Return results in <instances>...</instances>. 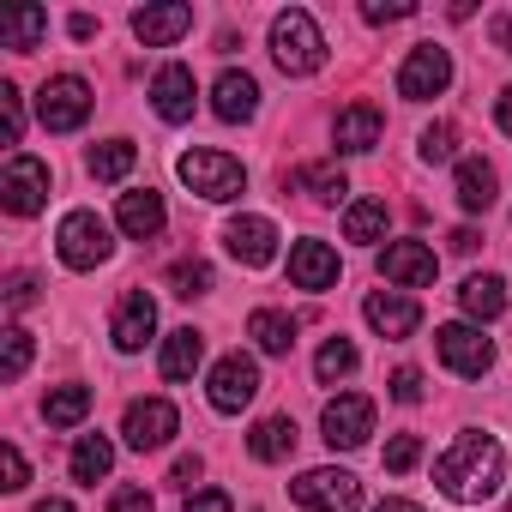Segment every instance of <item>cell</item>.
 <instances>
[{
  "label": "cell",
  "instance_id": "cell-36",
  "mask_svg": "<svg viewBox=\"0 0 512 512\" xmlns=\"http://www.w3.org/2000/svg\"><path fill=\"white\" fill-rule=\"evenodd\" d=\"M169 290H175L181 302L205 296V290H211V266H205V260H175V266H169Z\"/></svg>",
  "mask_w": 512,
  "mask_h": 512
},
{
  "label": "cell",
  "instance_id": "cell-37",
  "mask_svg": "<svg viewBox=\"0 0 512 512\" xmlns=\"http://www.w3.org/2000/svg\"><path fill=\"white\" fill-rule=\"evenodd\" d=\"M458 151V133L446 127V121H434V127H422V163H446Z\"/></svg>",
  "mask_w": 512,
  "mask_h": 512
},
{
  "label": "cell",
  "instance_id": "cell-3",
  "mask_svg": "<svg viewBox=\"0 0 512 512\" xmlns=\"http://www.w3.org/2000/svg\"><path fill=\"white\" fill-rule=\"evenodd\" d=\"M272 61H278L290 79H308V73H320V67H326V37H320L314 13L290 7V13H278V19H272Z\"/></svg>",
  "mask_w": 512,
  "mask_h": 512
},
{
  "label": "cell",
  "instance_id": "cell-21",
  "mask_svg": "<svg viewBox=\"0 0 512 512\" xmlns=\"http://www.w3.org/2000/svg\"><path fill=\"white\" fill-rule=\"evenodd\" d=\"M380 133H386V115L374 109V103H350V109H338V121H332V145L338 151H374L380 145Z\"/></svg>",
  "mask_w": 512,
  "mask_h": 512
},
{
  "label": "cell",
  "instance_id": "cell-18",
  "mask_svg": "<svg viewBox=\"0 0 512 512\" xmlns=\"http://www.w3.org/2000/svg\"><path fill=\"white\" fill-rule=\"evenodd\" d=\"M362 320H368L380 338H410V332L422 326V308H416V296H404V290H374V296L362 302Z\"/></svg>",
  "mask_w": 512,
  "mask_h": 512
},
{
  "label": "cell",
  "instance_id": "cell-20",
  "mask_svg": "<svg viewBox=\"0 0 512 512\" xmlns=\"http://www.w3.org/2000/svg\"><path fill=\"white\" fill-rule=\"evenodd\" d=\"M193 31V7H181V0H169V7H139L133 13V37L145 49H169Z\"/></svg>",
  "mask_w": 512,
  "mask_h": 512
},
{
  "label": "cell",
  "instance_id": "cell-52",
  "mask_svg": "<svg viewBox=\"0 0 512 512\" xmlns=\"http://www.w3.org/2000/svg\"><path fill=\"white\" fill-rule=\"evenodd\" d=\"M37 512H73L67 500H37Z\"/></svg>",
  "mask_w": 512,
  "mask_h": 512
},
{
  "label": "cell",
  "instance_id": "cell-30",
  "mask_svg": "<svg viewBox=\"0 0 512 512\" xmlns=\"http://www.w3.org/2000/svg\"><path fill=\"white\" fill-rule=\"evenodd\" d=\"M109 464H115V446H109V434H79V446H73V482H85V488H97L103 476H109Z\"/></svg>",
  "mask_w": 512,
  "mask_h": 512
},
{
  "label": "cell",
  "instance_id": "cell-4",
  "mask_svg": "<svg viewBox=\"0 0 512 512\" xmlns=\"http://www.w3.org/2000/svg\"><path fill=\"white\" fill-rule=\"evenodd\" d=\"M55 253H61L67 272H97L115 253V235H109V223L97 211H67L61 229H55Z\"/></svg>",
  "mask_w": 512,
  "mask_h": 512
},
{
  "label": "cell",
  "instance_id": "cell-1",
  "mask_svg": "<svg viewBox=\"0 0 512 512\" xmlns=\"http://www.w3.org/2000/svg\"><path fill=\"white\" fill-rule=\"evenodd\" d=\"M434 482H440V494L458 500V506L494 500L500 482H506V452H500V440H494V434H476V428L452 434V446L434 458Z\"/></svg>",
  "mask_w": 512,
  "mask_h": 512
},
{
  "label": "cell",
  "instance_id": "cell-12",
  "mask_svg": "<svg viewBox=\"0 0 512 512\" xmlns=\"http://www.w3.org/2000/svg\"><path fill=\"white\" fill-rule=\"evenodd\" d=\"M205 392H211V410H217V416H241L253 398H260V368H253V356L235 350V356H223V362L211 368V386H205Z\"/></svg>",
  "mask_w": 512,
  "mask_h": 512
},
{
  "label": "cell",
  "instance_id": "cell-11",
  "mask_svg": "<svg viewBox=\"0 0 512 512\" xmlns=\"http://www.w3.org/2000/svg\"><path fill=\"white\" fill-rule=\"evenodd\" d=\"M290 494L308 512H356L362 506V482L350 470H308V476L290 482Z\"/></svg>",
  "mask_w": 512,
  "mask_h": 512
},
{
  "label": "cell",
  "instance_id": "cell-38",
  "mask_svg": "<svg viewBox=\"0 0 512 512\" xmlns=\"http://www.w3.org/2000/svg\"><path fill=\"white\" fill-rule=\"evenodd\" d=\"M0 115H7V145H19V139H25V97H19L13 79L0 85Z\"/></svg>",
  "mask_w": 512,
  "mask_h": 512
},
{
  "label": "cell",
  "instance_id": "cell-26",
  "mask_svg": "<svg viewBox=\"0 0 512 512\" xmlns=\"http://www.w3.org/2000/svg\"><path fill=\"white\" fill-rule=\"evenodd\" d=\"M247 452L260 458V464H284V458L296 452V422H290V416H266V422H253Z\"/></svg>",
  "mask_w": 512,
  "mask_h": 512
},
{
  "label": "cell",
  "instance_id": "cell-10",
  "mask_svg": "<svg viewBox=\"0 0 512 512\" xmlns=\"http://www.w3.org/2000/svg\"><path fill=\"white\" fill-rule=\"evenodd\" d=\"M175 428H181V410H175L169 398H133L127 416H121V440H127L133 452H157V446H169Z\"/></svg>",
  "mask_w": 512,
  "mask_h": 512
},
{
  "label": "cell",
  "instance_id": "cell-43",
  "mask_svg": "<svg viewBox=\"0 0 512 512\" xmlns=\"http://www.w3.org/2000/svg\"><path fill=\"white\" fill-rule=\"evenodd\" d=\"M109 512H157V500L145 488H115L109 494Z\"/></svg>",
  "mask_w": 512,
  "mask_h": 512
},
{
  "label": "cell",
  "instance_id": "cell-14",
  "mask_svg": "<svg viewBox=\"0 0 512 512\" xmlns=\"http://www.w3.org/2000/svg\"><path fill=\"white\" fill-rule=\"evenodd\" d=\"M380 278L398 284V290H428L440 278V260H434V247L428 241H392L380 253Z\"/></svg>",
  "mask_w": 512,
  "mask_h": 512
},
{
  "label": "cell",
  "instance_id": "cell-23",
  "mask_svg": "<svg viewBox=\"0 0 512 512\" xmlns=\"http://www.w3.org/2000/svg\"><path fill=\"white\" fill-rule=\"evenodd\" d=\"M458 308H464L470 320H500V314H506V278L470 272V278L458 284Z\"/></svg>",
  "mask_w": 512,
  "mask_h": 512
},
{
  "label": "cell",
  "instance_id": "cell-17",
  "mask_svg": "<svg viewBox=\"0 0 512 512\" xmlns=\"http://www.w3.org/2000/svg\"><path fill=\"white\" fill-rule=\"evenodd\" d=\"M193 97H199V85H193V67H181V61L157 67V79H151V109H157L169 127L193 121Z\"/></svg>",
  "mask_w": 512,
  "mask_h": 512
},
{
  "label": "cell",
  "instance_id": "cell-42",
  "mask_svg": "<svg viewBox=\"0 0 512 512\" xmlns=\"http://www.w3.org/2000/svg\"><path fill=\"white\" fill-rule=\"evenodd\" d=\"M410 13H416L410 0H368V7H362L368 25H398V19H410Z\"/></svg>",
  "mask_w": 512,
  "mask_h": 512
},
{
  "label": "cell",
  "instance_id": "cell-44",
  "mask_svg": "<svg viewBox=\"0 0 512 512\" xmlns=\"http://www.w3.org/2000/svg\"><path fill=\"white\" fill-rule=\"evenodd\" d=\"M181 512H235V500H229L223 488H199V494H187Z\"/></svg>",
  "mask_w": 512,
  "mask_h": 512
},
{
  "label": "cell",
  "instance_id": "cell-2",
  "mask_svg": "<svg viewBox=\"0 0 512 512\" xmlns=\"http://www.w3.org/2000/svg\"><path fill=\"white\" fill-rule=\"evenodd\" d=\"M175 175H181L199 199H211V205H229V199H241V193H247V169H241V157L211 151V145L181 151V157H175Z\"/></svg>",
  "mask_w": 512,
  "mask_h": 512
},
{
  "label": "cell",
  "instance_id": "cell-49",
  "mask_svg": "<svg viewBox=\"0 0 512 512\" xmlns=\"http://www.w3.org/2000/svg\"><path fill=\"white\" fill-rule=\"evenodd\" d=\"M476 247H482L476 229H452V253H476Z\"/></svg>",
  "mask_w": 512,
  "mask_h": 512
},
{
  "label": "cell",
  "instance_id": "cell-34",
  "mask_svg": "<svg viewBox=\"0 0 512 512\" xmlns=\"http://www.w3.org/2000/svg\"><path fill=\"white\" fill-rule=\"evenodd\" d=\"M356 368H362V356H356V344H350V338H326V344H320V356H314L320 386H338V380H350Z\"/></svg>",
  "mask_w": 512,
  "mask_h": 512
},
{
  "label": "cell",
  "instance_id": "cell-28",
  "mask_svg": "<svg viewBox=\"0 0 512 512\" xmlns=\"http://www.w3.org/2000/svg\"><path fill=\"white\" fill-rule=\"evenodd\" d=\"M43 31H49V13L43 7H7V13H0V43L19 49V55H31L43 43Z\"/></svg>",
  "mask_w": 512,
  "mask_h": 512
},
{
  "label": "cell",
  "instance_id": "cell-51",
  "mask_svg": "<svg viewBox=\"0 0 512 512\" xmlns=\"http://www.w3.org/2000/svg\"><path fill=\"white\" fill-rule=\"evenodd\" d=\"M374 512H422V506H416V500H380Z\"/></svg>",
  "mask_w": 512,
  "mask_h": 512
},
{
  "label": "cell",
  "instance_id": "cell-13",
  "mask_svg": "<svg viewBox=\"0 0 512 512\" xmlns=\"http://www.w3.org/2000/svg\"><path fill=\"white\" fill-rule=\"evenodd\" d=\"M223 247H229V260H241L247 272H260V266L278 260V223L272 217H229Z\"/></svg>",
  "mask_w": 512,
  "mask_h": 512
},
{
  "label": "cell",
  "instance_id": "cell-29",
  "mask_svg": "<svg viewBox=\"0 0 512 512\" xmlns=\"http://www.w3.org/2000/svg\"><path fill=\"white\" fill-rule=\"evenodd\" d=\"M133 163H139V145H133V139H103V145H91V157H85L91 181H127Z\"/></svg>",
  "mask_w": 512,
  "mask_h": 512
},
{
  "label": "cell",
  "instance_id": "cell-24",
  "mask_svg": "<svg viewBox=\"0 0 512 512\" xmlns=\"http://www.w3.org/2000/svg\"><path fill=\"white\" fill-rule=\"evenodd\" d=\"M199 362H205V332L181 326V332H169V338H163V356H157L163 380H193V374H199Z\"/></svg>",
  "mask_w": 512,
  "mask_h": 512
},
{
  "label": "cell",
  "instance_id": "cell-6",
  "mask_svg": "<svg viewBox=\"0 0 512 512\" xmlns=\"http://www.w3.org/2000/svg\"><path fill=\"white\" fill-rule=\"evenodd\" d=\"M91 109H97V97H91V85H85L79 73L49 79V85H43V97H37V121H43L49 133H73V127H85V121H91Z\"/></svg>",
  "mask_w": 512,
  "mask_h": 512
},
{
  "label": "cell",
  "instance_id": "cell-35",
  "mask_svg": "<svg viewBox=\"0 0 512 512\" xmlns=\"http://www.w3.org/2000/svg\"><path fill=\"white\" fill-rule=\"evenodd\" d=\"M25 368H31V332L7 326L0 332V380H25Z\"/></svg>",
  "mask_w": 512,
  "mask_h": 512
},
{
  "label": "cell",
  "instance_id": "cell-27",
  "mask_svg": "<svg viewBox=\"0 0 512 512\" xmlns=\"http://www.w3.org/2000/svg\"><path fill=\"white\" fill-rule=\"evenodd\" d=\"M494 199H500V181H494V169H488L482 157H464V163H458V205L476 217V211H488Z\"/></svg>",
  "mask_w": 512,
  "mask_h": 512
},
{
  "label": "cell",
  "instance_id": "cell-19",
  "mask_svg": "<svg viewBox=\"0 0 512 512\" xmlns=\"http://www.w3.org/2000/svg\"><path fill=\"white\" fill-rule=\"evenodd\" d=\"M211 115L217 121H229V127H241V121H253L260 115V85H253V73H217V85H211Z\"/></svg>",
  "mask_w": 512,
  "mask_h": 512
},
{
  "label": "cell",
  "instance_id": "cell-16",
  "mask_svg": "<svg viewBox=\"0 0 512 512\" xmlns=\"http://www.w3.org/2000/svg\"><path fill=\"white\" fill-rule=\"evenodd\" d=\"M290 284L296 290H308V296H326L332 284H338V247L332 241H296L290 247Z\"/></svg>",
  "mask_w": 512,
  "mask_h": 512
},
{
  "label": "cell",
  "instance_id": "cell-22",
  "mask_svg": "<svg viewBox=\"0 0 512 512\" xmlns=\"http://www.w3.org/2000/svg\"><path fill=\"white\" fill-rule=\"evenodd\" d=\"M115 223H121V235H133V241H151L163 223H169V211H163V193H121V205H115Z\"/></svg>",
  "mask_w": 512,
  "mask_h": 512
},
{
  "label": "cell",
  "instance_id": "cell-25",
  "mask_svg": "<svg viewBox=\"0 0 512 512\" xmlns=\"http://www.w3.org/2000/svg\"><path fill=\"white\" fill-rule=\"evenodd\" d=\"M247 338L260 344L266 356H290V350H296V320L278 314V308H253V314H247Z\"/></svg>",
  "mask_w": 512,
  "mask_h": 512
},
{
  "label": "cell",
  "instance_id": "cell-53",
  "mask_svg": "<svg viewBox=\"0 0 512 512\" xmlns=\"http://www.w3.org/2000/svg\"><path fill=\"white\" fill-rule=\"evenodd\" d=\"M506 512H512V506H506Z\"/></svg>",
  "mask_w": 512,
  "mask_h": 512
},
{
  "label": "cell",
  "instance_id": "cell-33",
  "mask_svg": "<svg viewBox=\"0 0 512 512\" xmlns=\"http://www.w3.org/2000/svg\"><path fill=\"white\" fill-rule=\"evenodd\" d=\"M380 235H386V199H356V205L344 211V241L374 247Z\"/></svg>",
  "mask_w": 512,
  "mask_h": 512
},
{
  "label": "cell",
  "instance_id": "cell-32",
  "mask_svg": "<svg viewBox=\"0 0 512 512\" xmlns=\"http://www.w3.org/2000/svg\"><path fill=\"white\" fill-rule=\"evenodd\" d=\"M284 187H302V193H314V199H326V205H338V199L350 193V181H344L338 163H308V169L284 175Z\"/></svg>",
  "mask_w": 512,
  "mask_h": 512
},
{
  "label": "cell",
  "instance_id": "cell-9",
  "mask_svg": "<svg viewBox=\"0 0 512 512\" xmlns=\"http://www.w3.org/2000/svg\"><path fill=\"white\" fill-rule=\"evenodd\" d=\"M452 85V55L440 49V43H416L410 55H404V67H398V97L404 103H428V97H440Z\"/></svg>",
  "mask_w": 512,
  "mask_h": 512
},
{
  "label": "cell",
  "instance_id": "cell-7",
  "mask_svg": "<svg viewBox=\"0 0 512 512\" xmlns=\"http://www.w3.org/2000/svg\"><path fill=\"white\" fill-rule=\"evenodd\" d=\"M434 350H440V362H446L458 380H482V374L494 368V338H482V326H464V320L440 326V332H434Z\"/></svg>",
  "mask_w": 512,
  "mask_h": 512
},
{
  "label": "cell",
  "instance_id": "cell-45",
  "mask_svg": "<svg viewBox=\"0 0 512 512\" xmlns=\"http://www.w3.org/2000/svg\"><path fill=\"white\" fill-rule=\"evenodd\" d=\"M392 398H398V404H422V374H416V368H398V374H392Z\"/></svg>",
  "mask_w": 512,
  "mask_h": 512
},
{
  "label": "cell",
  "instance_id": "cell-5",
  "mask_svg": "<svg viewBox=\"0 0 512 512\" xmlns=\"http://www.w3.org/2000/svg\"><path fill=\"white\" fill-rule=\"evenodd\" d=\"M0 205L13 217H37L49 205V163L31 157V151H13L7 169H0Z\"/></svg>",
  "mask_w": 512,
  "mask_h": 512
},
{
  "label": "cell",
  "instance_id": "cell-15",
  "mask_svg": "<svg viewBox=\"0 0 512 512\" xmlns=\"http://www.w3.org/2000/svg\"><path fill=\"white\" fill-rule=\"evenodd\" d=\"M151 332H157V302H151L145 290H127V296L115 302V320H109L115 350H121V356H139V350L151 344Z\"/></svg>",
  "mask_w": 512,
  "mask_h": 512
},
{
  "label": "cell",
  "instance_id": "cell-41",
  "mask_svg": "<svg viewBox=\"0 0 512 512\" xmlns=\"http://www.w3.org/2000/svg\"><path fill=\"white\" fill-rule=\"evenodd\" d=\"M0 302H7L13 314H25V308L37 302V278H31V272H13L7 284H0Z\"/></svg>",
  "mask_w": 512,
  "mask_h": 512
},
{
  "label": "cell",
  "instance_id": "cell-40",
  "mask_svg": "<svg viewBox=\"0 0 512 512\" xmlns=\"http://www.w3.org/2000/svg\"><path fill=\"white\" fill-rule=\"evenodd\" d=\"M416 464H422V440H416V434H398V440L386 446V470L404 476V470H416Z\"/></svg>",
  "mask_w": 512,
  "mask_h": 512
},
{
  "label": "cell",
  "instance_id": "cell-47",
  "mask_svg": "<svg viewBox=\"0 0 512 512\" xmlns=\"http://www.w3.org/2000/svg\"><path fill=\"white\" fill-rule=\"evenodd\" d=\"M488 37H494V49H506V55H512V13H500V19L488 25Z\"/></svg>",
  "mask_w": 512,
  "mask_h": 512
},
{
  "label": "cell",
  "instance_id": "cell-48",
  "mask_svg": "<svg viewBox=\"0 0 512 512\" xmlns=\"http://www.w3.org/2000/svg\"><path fill=\"white\" fill-rule=\"evenodd\" d=\"M67 31H73L79 43H91V37H97V19H91V13H73V19H67Z\"/></svg>",
  "mask_w": 512,
  "mask_h": 512
},
{
  "label": "cell",
  "instance_id": "cell-31",
  "mask_svg": "<svg viewBox=\"0 0 512 512\" xmlns=\"http://www.w3.org/2000/svg\"><path fill=\"white\" fill-rule=\"evenodd\" d=\"M91 404H97L91 386H55V392L43 398V422H49V428H79V422L91 416Z\"/></svg>",
  "mask_w": 512,
  "mask_h": 512
},
{
  "label": "cell",
  "instance_id": "cell-46",
  "mask_svg": "<svg viewBox=\"0 0 512 512\" xmlns=\"http://www.w3.org/2000/svg\"><path fill=\"white\" fill-rule=\"evenodd\" d=\"M199 470H205V464H199V452H181V458L169 464V482H175V488H193V482H199Z\"/></svg>",
  "mask_w": 512,
  "mask_h": 512
},
{
  "label": "cell",
  "instance_id": "cell-8",
  "mask_svg": "<svg viewBox=\"0 0 512 512\" xmlns=\"http://www.w3.org/2000/svg\"><path fill=\"white\" fill-rule=\"evenodd\" d=\"M320 434H326L332 452H356V446H368V434H374V398H362V392H338V398L320 410Z\"/></svg>",
  "mask_w": 512,
  "mask_h": 512
},
{
  "label": "cell",
  "instance_id": "cell-50",
  "mask_svg": "<svg viewBox=\"0 0 512 512\" xmlns=\"http://www.w3.org/2000/svg\"><path fill=\"white\" fill-rule=\"evenodd\" d=\"M494 121H500V133H512V85L500 91V103H494Z\"/></svg>",
  "mask_w": 512,
  "mask_h": 512
},
{
  "label": "cell",
  "instance_id": "cell-39",
  "mask_svg": "<svg viewBox=\"0 0 512 512\" xmlns=\"http://www.w3.org/2000/svg\"><path fill=\"white\" fill-rule=\"evenodd\" d=\"M0 476H7V482H0V488H7V494H19L25 482H31V464H25V452L7 440V446H0Z\"/></svg>",
  "mask_w": 512,
  "mask_h": 512
}]
</instances>
